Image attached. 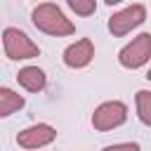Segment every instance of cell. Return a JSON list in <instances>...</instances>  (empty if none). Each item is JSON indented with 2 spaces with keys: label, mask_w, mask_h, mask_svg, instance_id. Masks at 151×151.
Here are the masks:
<instances>
[{
  "label": "cell",
  "mask_w": 151,
  "mask_h": 151,
  "mask_svg": "<svg viewBox=\"0 0 151 151\" xmlns=\"http://www.w3.org/2000/svg\"><path fill=\"white\" fill-rule=\"evenodd\" d=\"M31 21H33V26L38 31H42L47 35H54V38H66V35H73L76 33L73 21L54 2H40L38 7H33Z\"/></svg>",
  "instance_id": "1"
},
{
  "label": "cell",
  "mask_w": 151,
  "mask_h": 151,
  "mask_svg": "<svg viewBox=\"0 0 151 151\" xmlns=\"http://www.w3.org/2000/svg\"><path fill=\"white\" fill-rule=\"evenodd\" d=\"M2 50H5V57L12 61H26V59L40 57V47L21 28H14V26H7L2 31Z\"/></svg>",
  "instance_id": "2"
},
{
  "label": "cell",
  "mask_w": 151,
  "mask_h": 151,
  "mask_svg": "<svg viewBox=\"0 0 151 151\" xmlns=\"http://www.w3.org/2000/svg\"><path fill=\"white\" fill-rule=\"evenodd\" d=\"M127 104L120 101V99H109V101H101L94 113H92V127L99 130V132H111L120 125H125L127 120Z\"/></svg>",
  "instance_id": "3"
},
{
  "label": "cell",
  "mask_w": 151,
  "mask_h": 151,
  "mask_svg": "<svg viewBox=\"0 0 151 151\" xmlns=\"http://www.w3.org/2000/svg\"><path fill=\"white\" fill-rule=\"evenodd\" d=\"M144 21H146V7L142 2H134L109 17V31H111V35L123 38V35L132 33L134 28H139Z\"/></svg>",
  "instance_id": "4"
},
{
  "label": "cell",
  "mask_w": 151,
  "mask_h": 151,
  "mask_svg": "<svg viewBox=\"0 0 151 151\" xmlns=\"http://www.w3.org/2000/svg\"><path fill=\"white\" fill-rule=\"evenodd\" d=\"M149 59H151V33H139V35H134V38H132L127 45H123L120 52H118V64H120L123 68H130V71L142 68Z\"/></svg>",
  "instance_id": "5"
},
{
  "label": "cell",
  "mask_w": 151,
  "mask_h": 151,
  "mask_svg": "<svg viewBox=\"0 0 151 151\" xmlns=\"http://www.w3.org/2000/svg\"><path fill=\"white\" fill-rule=\"evenodd\" d=\"M54 139H57V130L50 123L28 125L17 134V144L21 149H42V146H50Z\"/></svg>",
  "instance_id": "6"
},
{
  "label": "cell",
  "mask_w": 151,
  "mask_h": 151,
  "mask_svg": "<svg viewBox=\"0 0 151 151\" xmlns=\"http://www.w3.org/2000/svg\"><path fill=\"white\" fill-rule=\"evenodd\" d=\"M61 59H64V64H66L68 68H73V71L85 68V66H90L92 59H94V42H92L90 38H80V40L71 42V45L64 50Z\"/></svg>",
  "instance_id": "7"
},
{
  "label": "cell",
  "mask_w": 151,
  "mask_h": 151,
  "mask_svg": "<svg viewBox=\"0 0 151 151\" xmlns=\"http://www.w3.org/2000/svg\"><path fill=\"white\" fill-rule=\"evenodd\" d=\"M17 83L26 90V92H42L47 85V76L40 66H24L17 73Z\"/></svg>",
  "instance_id": "8"
},
{
  "label": "cell",
  "mask_w": 151,
  "mask_h": 151,
  "mask_svg": "<svg viewBox=\"0 0 151 151\" xmlns=\"http://www.w3.org/2000/svg\"><path fill=\"white\" fill-rule=\"evenodd\" d=\"M24 104H26V99L19 92H14L9 87H0V118H9L12 113L21 111Z\"/></svg>",
  "instance_id": "9"
},
{
  "label": "cell",
  "mask_w": 151,
  "mask_h": 151,
  "mask_svg": "<svg viewBox=\"0 0 151 151\" xmlns=\"http://www.w3.org/2000/svg\"><path fill=\"white\" fill-rule=\"evenodd\" d=\"M134 111L139 123L151 127V90H139L134 94Z\"/></svg>",
  "instance_id": "10"
},
{
  "label": "cell",
  "mask_w": 151,
  "mask_h": 151,
  "mask_svg": "<svg viewBox=\"0 0 151 151\" xmlns=\"http://www.w3.org/2000/svg\"><path fill=\"white\" fill-rule=\"evenodd\" d=\"M66 5L78 17H92L97 12V0H66Z\"/></svg>",
  "instance_id": "11"
},
{
  "label": "cell",
  "mask_w": 151,
  "mask_h": 151,
  "mask_svg": "<svg viewBox=\"0 0 151 151\" xmlns=\"http://www.w3.org/2000/svg\"><path fill=\"white\" fill-rule=\"evenodd\" d=\"M106 149H139V144H134V142H118V144H109Z\"/></svg>",
  "instance_id": "12"
},
{
  "label": "cell",
  "mask_w": 151,
  "mask_h": 151,
  "mask_svg": "<svg viewBox=\"0 0 151 151\" xmlns=\"http://www.w3.org/2000/svg\"><path fill=\"white\" fill-rule=\"evenodd\" d=\"M104 2H106V5H111V7H113V5H120V2H123V0H104Z\"/></svg>",
  "instance_id": "13"
},
{
  "label": "cell",
  "mask_w": 151,
  "mask_h": 151,
  "mask_svg": "<svg viewBox=\"0 0 151 151\" xmlns=\"http://www.w3.org/2000/svg\"><path fill=\"white\" fill-rule=\"evenodd\" d=\"M144 78H146V80H149V83H151V68H149V71H146V76H144Z\"/></svg>",
  "instance_id": "14"
}]
</instances>
